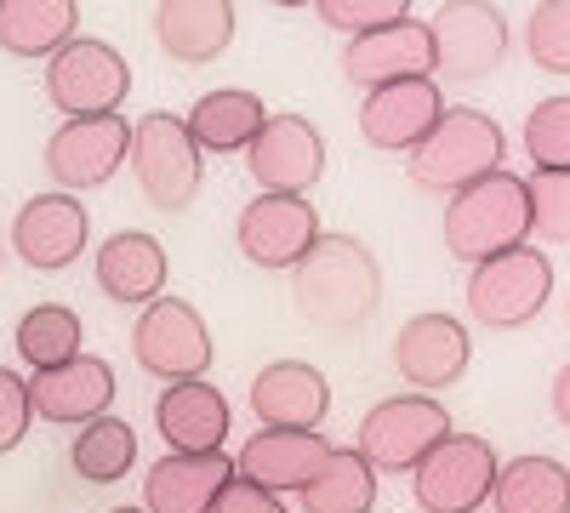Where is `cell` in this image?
Returning a JSON list of instances; mask_svg holds the SVG:
<instances>
[{"instance_id": "cell-1", "label": "cell", "mask_w": 570, "mask_h": 513, "mask_svg": "<svg viewBox=\"0 0 570 513\" xmlns=\"http://www.w3.org/2000/svg\"><path fill=\"white\" fill-rule=\"evenodd\" d=\"M292 274V303L320 332H360L383 308V268L360 235H320Z\"/></svg>"}, {"instance_id": "cell-2", "label": "cell", "mask_w": 570, "mask_h": 513, "mask_svg": "<svg viewBox=\"0 0 570 513\" xmlns=\"http://www.w3.org/2000/svg\"><path fill=\"white\" fill-rule=\"evenodd\" d=\"M440 235L445 251L456 263H491L502 251H519L531 240V195H525V177L513 171H491L480 182L451 195L445 217H440Z\"/></svg>"}, {"instance_id": "cell-3", "label": "cell", "mask_w": 570, "mask_h": 513, "mask_svg": "<svg viewBox=\"0 0 570 513\" xmlns=\"http://www.w3.org/2000/svg\"><path fill=\"white\" fill-rule=\"evenodd\" d=\"M508 155V137L485 109H445L440 126L422 137V144L405 155V171L416 189H434V195H456L468 182H480L491 171H502Z\"/></svg>"}, {"instance_id": "cell-4", "label": "cell", "mask_w": 570, "mask_h": 513, "mask_svg": "<svg viewBox=\"0 0 570 513\" xmlns=\"http://www.w3.org/2000/svg\"><path fill=\"white\" fill-rule=\"evenodd\" d=\"M131 177H137V189L142 200H149L155 211H188L200 195V182H206V155L195 149V137H188L183 115H142L131 126V155H126Z\"/></svg>"}, {"instance_id": "cell-5", "label": "cell", "mask_w": 570, "mask_h": 513, "mask_svg": "<svg viewBox=\"0 0 570 513\" xmlns=\"http://www.w3.org/2000/svg\"><path fill=\"white\" fill-rule=\"evenodd\" d=\"M553 297V263L548 251H502L491 263H473L468 268V314L485 325V332H519V325H531Z\"/></svg>"}, {"instance_id": "cell-6", "label": "cell", "mask_w": 570, "mask_h": 513, "mask_svg": "<svg viewBox=\"0 0 570 513\" xmlns=\"http://www.w3.org/2000/svg\"><path fill=\"white\" fill-rule=\"evenodd\" d=\"M126 91H131V63L109 40L75 34L58 58H46V103H52L63 120L120 115Z\"/></svg>"}, {"instance_id": "cell-7", "label": "cell", "mask_w": 570, "mask_h": 513, "mask_svg": "<svg viewBox=\"0 0 570 513\" xmlns=\"http://www.w3.org/2000/svg\"><path fill=\"white\" fill-rule=\"evenodd\" d=\"M451 428V411L428 394H394V399H376L360 423V456L371 462V474H411L416 462L434 451Z\"/></svg>"}, {"instance_id": "cell-8", "label": "cell", "mask_w": 570, "mask_h": 513, "mask_svg": "<svg viewBox=\"0 0 570 513\" xmlns=\"http://www.w3.org/2000/svg\"><path fill=\"white\" fill-rule=\"evenodd\" d=\"M497 445L480 434H445L411 468V496L422 513H480L497 485Z\"/></svg>"}, {"instance_id": "cell-9", "label": "cell", "mask_w": 570, "mask_h": 513, "mask_svg": "<svg viewBox=\"0 0 570 513\" xmlns=\"http://www.w3.org/2000/svg\"><path fill=\"white\" fill-rule=\"evenodd\" d=\"M131 354L160 383H195V377H206L217 343H212V332H206V319H200L195 303L155 297L149 308L137 314V325H131Z\"/></svg>"}, {"instance_id": "cell-10", "label": "cell", "mask_w": 570, "mask_h": 513, "mask_svg": "<svg viewBox=\"0 0 570 513\" xmlns=\"http://www.w3.org/2000/svg\"><path fill=\"white\" fill-rule=\"evenodd\" d=\"M428 34H434V80H491L508 58V18L497 7H485V0H451V7L434 12V23H428Z\"/></svg>"}, {"instance_id": "cell-11", "label": "cell", "mask_w": 570, "mask_h": 513, "mask_svg": "<svg viewBox=\"0 0 570 513\" xmlns=\"http://www.w3.org/2000/svg\"><path fill=\"white\" fill-rule=\"evenodd\" d=\"M131 155V126L126 115H98V120H63L46 137V171H52L58 195H86L104 189V182L126 166Z\"/></svg>"}, {"instance_id": "cell-12", "label": "cell", "mask_w": 570, "mask_h": 513, "mask_svg": "<svg viewBox=\"0 0 570 513\" xmlns=\"http://www.w3.org/2000/svg\"><path fill=\"white\" fill-rule=\"evenodd\" d=\"M246 166H252V182L263 195H303L308 200V189L325 177V137L303 115H268L246 149Z\"/></svg>"}, {"instance_id": "cell-13", "label": "cell", "mask_w": 570, "mask_h": 513, "mask_svg": "<svg viewBox=\"0 0 570 513\" xmlns=\"http://www.w3.org/2000/svg\"><path fill=\"white\" fill-rule=\"evenodd\" d=\"M325 235L320 211L303 195H252V206L234 223V246H240L246 263L257 268H297L308 257V246Z\"/></svg>"}, {"instance_id": "cell-14", "label": "cell", "mask_w": 570, "mask_h": 513, "mask_svg": "<svg viewBox=\"0 0 570 513\" xmlns=\"http://www.w3.org/2000/svg\"><path fill=\"white\" fill-rule=\"evenodd\" d=\"M473 359V337L456 314H411L394 337V371L411 383V394L440 399V388H451Z\"/></svg>"}, {"instance_id": "cell-15", "label": "cell", "mask_w": 570, "mask_h": 513, "mask_svg": "<svg viewBox=\"0 0 570 513\" xmlns=\"http://www.w3.org/2000/svg\"><path fill=\"white\" fill-rule=\"evenodd\" d=\"M120 383H115V365L98 359V354H75L69 365H52V371H35L29 377V405L40 423H58V428H86L109 416Z\"/></svg>"}, {"instance_id": "cell-16", "label": "cell", "mask_w": 570, "mask_h": 513, "mask_svg": "<svg viewBox=\"0 0 570 513\" xmlns=\"http://www.w3.org/2000/svg\"><path fill=\"white\" fill-rule=\"evenodd\" d=\"M445 115V91L440 80H394L365 91L360 103V137L376 155H411L428 131Z\"/></svg>"}, {"instance_id": "cell-17", "label": "cell", "mask_w": 570, "mask_h": 513, "mask_svg": "<svg viewBox=\"0 0 570 513\" xmlns=\"http://www.w3.org/2000/svg\"><path fill=\"white\" fill-rule=\"evenodd\" d=\"M343 80L376 91L394 80H434V34L422 18H400L343 46Z\"/></svg>"}, {"instance_id": "cell-18", "label": "cell", "mask_w": 570, "mask_h": 513, "mask_svg": "<svg viewBox=\"0 0 570 513\" xmlns=\"http://www.w3.org/2000/svg\"><path fill=\"white\" fill-rule=\"evenodd\" d=\"M86 240H91L86 206H80L75 195H58V189L23 200L18 217H12V246H18V257H23L29 268H40V274L69 268V263L86 251Z\"/></svg>"}, {"instance_id": "cell-19", "label": "cell", "mask_w": 570, "mask_h": 513, "mask_svg": "<svg viewBox=\"0 0 570 513\" xmlns=\"http://www.w3.org/2000/svg\"><path fill=\"white\" fill-rule=\"evenodd\" d=\"M331 411V383L308 359H274L252 377V416L279 434H314Z\"/></svg>"}, {"instance_id": "cell-20", "label": "cell", "mask_w": 570, "mask_h": 513, "mask_svg": "<svg viewBox=\"0 0 570 513\" xmlns=\"http://www.w3.org/2000/svg\"><path fill=\"white\" fill-rule=\"evenodd\" d=\"M331 456V440L325 434H279V428H263L240 445V456H234V474L252 480L257 491L268 496H297L314 474L320 462Z\"/></svg>"}, {"instance_id": "cell-21", "label": "cell", "mask_w": 570, "mask_h": 513, "mask_svg": "<svg viewBox=\"0 0 570 513\" xmlns=\"http://www.w3.org/2000/svg\"><path fill=\"white\" fill-rule=\"evenodd\" d=\"M155 428H160V440H166L177 456L223 451V440H228V399H223V388H212L206 377H195V383H166L160 399H155Z\"/></svg>"}, {"instance_id": "cell-22", "label": "cell", "mask_w": 570, "mask_h": 513, "mask_svg": "<svg viewBox=\"0 0 570 513\" xmlns=\"http://www.w3.org/2000/svg\"><path fill=\"white\" fill-rule=\"evenodd\" d=\"M166 279H171V257L142 228H120V235H109L98 246V292L109 303L149 308L155 297H166Z\"/></svg>"}, {"instance_id": "cell-23", "label": "cell", "mask_w": 570, "mask_h": 513, "mask_svg": "<svg viewBox=\"0 0 570 513\" xmlns=\"http://www.w3.org/2000/svg\"><path fill=\"white\" fill-rule=\"evenodd\" d=\"M234 480V456L206 451V456H160L142 474V513H212L223 485Z\"/></svg>"}, {"instance_id": "cell-24", "label": "cell", "mask_w": 570, "mask_h": 513, "mask_svg": "<svg viewBox=\"0 0 570 513\" xmlns=\"http://www.w3.org/2000/svg\"><path fill=\"white\" fill-rule=\"evenodd\" d=\"M149 23H155V40L171 63L200 69V63L228 52L240 12H234L228 0H166V7H155Z\"/></svg>"}, {"instance_id": "cell-25", "label": "cell", "mask_w": 570, "mask_h": 513, "mask_svg": "<svg viewBox=\"0 0 570 513\" xmlns=\"http://www.w3.org/2000/svg\"><path fill=\"white\" fill-rule=\"evenodd\" d=\"M263 120H268V109L246 86H217V91H206V98H195V109L183 115V126H188L200 155H246L252 137L263 131Z\"/></svg>"}, {"instance_id": "cell-26", "label": "cell", "mask_w": 570, "mask_h": 513, "mask_svg": "<svg viewBox=\"0 0 570 513\" xmlns=\"http://www.w3.org/2000/svg\"><path fill=\"white\" fill-rule=\"evenodd\" d=\"M80 29L75 0H0V46L12 58H58Z\"/></svg>"}, {"instance_id": "cell-27", "label": "cell", "mask_w": 570, "mask_h": 513, "mask_svg": "<svg viewBox=\"0 0 570 513\" xmlns=\"http://www.w3.org/2000/svg\"><path fill=\"white\" fill-rule=\"evenodd\" d=\"M497 513H570V468L559 456H513L491 485Z\"/></svg>"}, {"instance_id": "cell-28", "label": "cell", "mask_w": 570, "mask_h": 513, "mask_svg": "<svg viewBox=\"0 0 570 513\" xmlns=\"http://www.w3.org/2000/svg\"><path fill=\"white\" fill-rule=\"evenodd\" d=\"M297 502H303V513H371L376 507V474H371V462L360 451L331 445V456L297 491Z\"/></svg>"}, {"instance_id": "cell-29", "label": "cell", "mask_w": 570, "mask_h": 513, "mask_svg": "<svg viewBox=\"0 0 570 513\" xmlns=\"http://www.w3.org/2000/svg\"><path fill=\"white\" fill-rule=\"evenodd\" d=\"M137 462V434L131 423H120V416H98V423H86L69 445V468L86 480V485H115L131 474Z\"/></svg>"}, {"instance_id": "cell-30", "label": "cell", "mask_w": 570, "mask_h": 513, "mask_svg": "<svg viewBox=\"0 0 570 513\" xmlns=\"http://www.w3.org/2000/svg\"><path fill=\"white\" fill-rule=\"evenodd\" d=\"M80 314L69 303H35L23 319H18V354L23 365L35 371H52V365H69L80 354Z\"/></svg>"}, {"instance_id": "cell-31", "label": "cell", "mask_w": 570, "mask_h": 513, "mask_svg": "<svg viewBox=\"0 0 570 513\" xmlns=\"http://www.w3.org/2000/svg\"><path fill=\"white\" fill-rule=\"evenodd\" d=\"M525 155L537 171H570V98H542L525 115Z\"/></svg>"}, {"instance_id": "cell-32", "label": "cell", "mask_w": 570, "mask_h": 513, "mask_svg": "<svg viewBox=\"0 0 570 513\" xmlns=\"http://www.w3.org/2000/svg\"><path fill=\"white\" fill-rule=\"evenodd\" d=\"M525 58L542 75H570V0H542V7H531Z\"/></svg>"}, {"instance_id": "cell-33", "label": "cell", "mask_w": 570, "mask_h": 513, "mask_svg": "<svg viewBox=\"0 0 570 513\" xmlns=\"http://www.w3.org/2000/svg\"><path fill=\"white\" fill-rule=\"evenodd\" d=\"M531 235L548 246H570V171H531Z\"/></svg>"}, {"instance_id": "cell-34", "label": "cell", "mask_w": 570, "mask_h": 513, "mask_svg": "<svg viewBox=\"0 0 570 513\" xmlns=\"http://www.w3.org/2000/svg\"><path fill=\"white\" fill-rule=\"evenodd\" d=\"M320 23H331L337 34H371V29H383V23H400V18H411V7L405 0H320Z\"/></svg>"}, {"instance_id": "cell-35", "label": "cell", "mask_w": 570, "mask_h": 513, "mask_svg": "<svg viewBox=\"0 0 570 513\" xmlns=\"http://www.w3.org/2000/svg\"><path fill=\"white\" fill-rule=\"evenodd\" d=\"M29 428H35L29 377H18V371H0V456H7V451H18Z\"/></svg>"}, {"instance_id": "cell-36", "label": "cell", "mask_w": 570, "mask_h": 513, "mask_svg": "<svg viewBox=\"0 0 570 513\" xmlns=\"http://www.w3.org/2000/svg\"><path fill=\"white\" fill-rule=\"evenodd\" d=\"M212 513H292V507H285V496H268V491H257L252 480L234 474V480L223 485V496H217Z\"/></svg>"}, {"instance_id": "cell-37", "label": "cell", "mask_w": 570, "mask_h": 513, "mask_svg": "<svg viewBox=\"0 0 570 513\" xmlns=\"http://www.w3.org/2000/svg\"><path fill=\"white\" fill-rule=\"evenodd\" d=\"M548 405H553V416H559V428H570V365L553 377V388H548Z\"/></svg>"}, {"instance_id": "cell-38", "label": "cell", "mask_w": 570, "mask_h": 513, "mask_svg": "<svg viewBox=\"0 0 570 513\" xmlns=\"http://www.w3.org/2000/svg\"><path fill=\"white\" fill-rule=\"evenodd\" d=\"M115 513H142V507H115Z\"/></svg>"}, {"instance_id": "cell-39", "label": "cell", "mask_w": 570, "mask_h": 513, "mask_svg": "<svg viewBox=\"0 0 570 513\" xmlns=\"http://www.w3.org/2000/svg\"><path fill=\"white\" fill-rule=\"evenodd\" d=\"M564 325H570V303H564Z\"/></svg>"}]
</instances>
